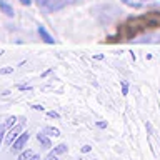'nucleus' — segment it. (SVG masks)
<instances>
[{
  "mask_svg": "<svg viewBox=\"0 0 160 160\" xmlns=\"http://www.w3.org/2000/svg\"><path fill=\"white\" fill-rule=\"evenodd\" d=\"M160 27V12H148L138 17H132L125 22L118 30V35L122 38H130L135 35L147 32L152 28H158Z\"/></svg>",
  "mask_w": 160,
  "mask_h": 160,
  "instance_id": "nucleus-1",
  "label": "nucleus"
},
{
  "mask_svg": "<svg viewBox=\"0 0 160 160\" xmlns=\"http://www.w3.org/2000/svg\"><path fill=\"white\" fill-rule=\"evenodd\" d=\"M35 2L40 8L47 10V12H58V10L75 3L77 0H35Z\"/></svg>",
  "mask_w": 160,
  "mask_h": 160,
  "instance_id": "nucleus-2",
  "label": "nucleus"
},
{
  "mask_svg": "<svg viewBox=\"0 0 160 160\" xmlns=\"http://www.w3.org/2000/svg\"><path fill=\"white\" fill-rule=\"evenodd\" d=\"M122 2L132 8H145V7L160 5V0H122Z\"/></svg>",
  "mask_w": 160,
  "mask_h": 160,
  "instance_id": "nucleus-3",
  "label": "nucleus"
},
{
  "mask_svg": "<svg viewBox=\"0 0 160 160\" xmlns=\"http://www.w3.org/2000/svg\"><path fill=\"white\" fill-rule=\"evenodd\" d=\"M28 138H30V133H28V132H23V133L20 135V137L12 143V147H10V152H12V153H13V152H20V150L25 147V143L28 142Z\"/></svg>",
  "mask_w": 160,
  "mask_h": 160,
  "instance_id": "nucleus-4",
  "label": "nucleus"
},
{
  "mask_svg": "<svg viewBox=\"0 0 160 160\" xmlns=\"http://www.w3.org/2000/svg\"><path fill=\"white\" fill-rule=\"evenodd\" d=\"M22 125H13V127L12 128H10L8 130V133H7V138H5V142H7V145H12L13 142H15V140H17L18 137H20V133H22Z\"/></svg>",
  "mask_w": 160,
  "mask_h": 160,
  "instance_id": "nucleus-5",
  "label": "nucleus"
},
{
  "mask_svg": "<svg viewBox=\"0 0 160 160\" xmlns=\"http://www.w3.org/2000/svg\"><path fill=\"white\" fill-rule=\"evenodd\" d=\"M38 35H40V38H42L45 43H53V42H55L53 37L47 32V30H45L43 25H38Z\"/></svg>",
  "mask_w": 160,
  "mask_h": 160,
  "instance_id": "nucleus-6",
  "label": "nucleus"
},
{
  "mask_svg": "<svg viewBox=\"0 0 160 160\" xmlns=\"http://www.w3.org/2000/svg\"><path fill=\"white\" fill-rule=\"evenodd\" d=\"M0 10L7 15V17H13L15 15V12H13V7L10 3H7L5 0H0Z\"/></svg>",
  "mask_w": 160,
  "mask_h": 160,
  "instance_id": "nucleus-7",
  "label": "nucleus"
},
{
  "mask_svg": "<svg viewBox=\"0 0 160 160\" xmlns=\"http://www.w3.org/2000/svg\"><path fill=\"white\" fill-rule=\"evenodd\" d=\"M37 138H38V142L42 143L45 148H50V147H52V143H50V140L47 138V133H43V132H38V133H37Z\"/></svg>",
  "mask_w": 160,
  "mask_h": 160,
  "instance_id": "nucleus-8",
  "label": "nucleus"
},
{
  "mask_svg": "<svg viewBox=\"0 0 160 160\" xmlns=\"http://www.w3.org/2000/svg\"><path fill=\"white\" fill-rule=\"evenodd\" d=\"M43 133L50 135V137H58V135H60L58 128H53V127H45V128H43Z\"/></svg>",
  "mask_w": 160,
  "mask_h": 160,
  "instance_id": "nucleus-9",
  "label": "nucleus"
},
{
  "mask_svg": "<svg viewBox=\"0 0 160 160\" xmlns=\"http://www.w3.org/2000/svg\"><path fill=\"white\" fill-rule=\"evenodd\" d=\"M33 155H35V153L32 152V150H25V152H22V153L18 155L17 160H30V158L33 157Z\"/></svg>",
  "mask_w": 160,
  "mask_h": 160,
  "instance_id": "nucleus-10",
  "label": "nucleus"
},
{
  "mask_svg": "<svg viewBox=\"0 0 160 160\" xmlns=\"http://www.w3.org/2000/svg\"><path fill=\"white\" fill-rule=\"evenodd\" d=\"M67 152V145H57V147H55L53 150H52V153H55V155H62V153H65Z\"/></svg>",
  "mask_w": 160,
  "mask_h": 160,
  "instance_id": "nucleus-11",
  "label": "nucleus"
},
{
  "mask_svg": "<svg viewBox=\"0 0 160 160\" xmlns=\"http://www.w3.org/2000/svg\"><path fill=\"white\" fill-rule=\"evenodd\" d=\"M15 122H17V118H15V117H8L7 122H5V125H7V128H12L15 125Z\"/></svg>",
  "mask_w": 160,
  "mask_h": 160,
  "instance_id": "nucleus-12",
  "label": "nucleus"
},
{
  "mask_svg": "<svg viewBox=\"0 0 160 160\" xmlns=\"http://www.w3.org/2000/svg\"><path fill=\"white\" fill-rule=\"evenodd\" d=\"M5 130H7V125H5V123H0V143H2V138H3Z\"/></svg>",
  "mask_w": 160,
  "mask_h": 160,
  "instance_id": "nucleus-13",
  "label": "nucleus"
},
{
  "mask_svg": "<svg viewBox=\"0 0 160 160\" xmlns=\"http://www.w3.org/2000/svg\"><path fill=\"white\" fill-rule=\"evenodd\" d=\"M12 72H13V67H5V68H0V73H2V75L12 73Z\"/></svg>",
  "mask_w": 160,
  "mask_h": 160,
  "instance_id": "nucleus-14",
  "label": "nucleus"
},
{
  "mask_svg": "<svg viewBox=\"0 0 160 160\" xmlns=\"http://www.w3.org/2000/svg\"><path fill=\"white\" fill-rule=\"evenodd\" d=\"M43 160H58V158H57V155H55V153H52V152H50V153L47 155V157L43 158Z\"/></svg>",
  "mask_w": 160,
  "mask_h": 160,
  "instance_id": "nucleus-15",
  "label": "nucleus"
},
{
  "mask_svg": "<svg viewBox=\"0 0 160 160\" xmlns=\"http://www.w3.org/2000/svg\"><path fill=\"white\" fill-rule=\"evenodd\" d=\"M48 117H52V118H58V113L57 112H47Z\"/></svg>",
  "mask_w": 160,
  "mask_h": 160,
  "instance_id": "nucleus-16",
  "label": "nucleus"
},
{
  "mask_svg": "<svg viewBox=\"0 0 160 160\" xmlns=\"http://www.w3.org/2000/svg\"><path fill=\"white\" fill-rule=\"evenodd\" d=\"M20 3H22V5H27V7H28V5L32 3V0H20Z\"/></svg>",
  "mask_w": 160,
  "mask_h": 160,
  "instance_id": "nucleus-17",
  "label": "nucleus"
},
{
  "mask_svg": "<svg viewBox=\"0 0 160 160\" xmlns=\"http://www.w3.org/2000/svg\"><path fill=\"white\" fill-rule=\"evenodd\" d=\"M82 152H83V153H87V152H90V145H85V147L82 148Z\"/></svg>",
  "mask_w": 160,
  "mask_h": 160,
  "instance_id": "nucleus-18",
  "label": "nucleus"
},
{
  "mask_svg": "<svg viewBox=\"0 0 160 160\" xmlns=\"http://www.w3.org/2000/svg\"><path fill=\"white\" fill-rule=\"evenodd\" d=\"M32 108H35V110H43V107H42V105H33Z\"/></svg>",
  "mask_w": 160,
  "mask_h": 160,
  "instance_id": "nucleus-19",
  "label": "nucleus"
},
{
  "mask_svg": "<svg viewBox=\"0 0 160 160\" xmlns=\"http://www.w3.org/2000/svg\"><path fill=\"white\" fill-rule=\"evenodd\" d=\"M30 160H40V157H38V155H33V157L30 158Z\"/></svg>",
  "mask_w": 160,
  "mask_h": 160,
  "instance_id": "nucleus-20",
  "label": "nucleus"
}]
</instances>
